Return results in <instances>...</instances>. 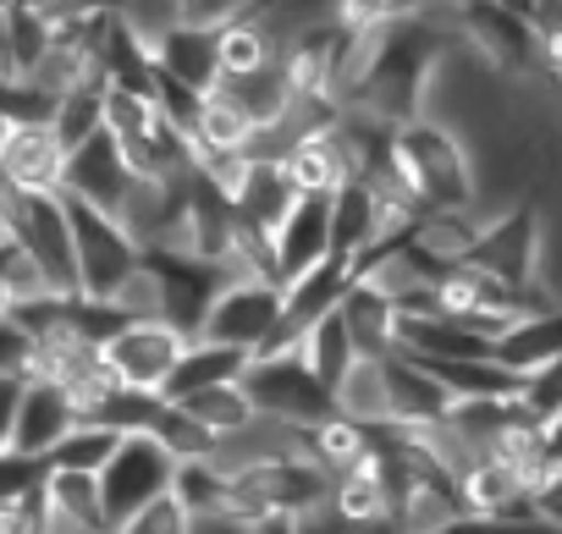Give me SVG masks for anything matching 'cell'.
Segmentation results:
<instances>
[{
    "label": "cell",
    "instance_id": "cell-38",
    "mask_svg": "<svg viewBox=\"0 0 562 534\" xmlns=\"http://www.w3.org/2000/svg\"><path fill=\"white\" fill-rule=\"evenodd\" d=\"M23 391H29V380H23V375H0V457H12V435H18Z\"/></svg>",
    "mask_w": 562,
    "mask_h": 534
},
{
    "label": "cell",
    "instance_id": "cell-10",
    "mask_svg": "<svg viewBox=\"0 0 562 534\" xmlns=\"http://www.w3.org/2000/svg\"><path fill=\"white\" fill-rule=\"evenodd\" d=\"M133 188H138V171L127 166V155H122V144L111 133H94L89 144L72 149L67 188H61L67 198H83V204H94L105 215H122V204H127Z\"/></svg>",
    "mask_w": 562,
    "mask_h": 534
},
{
    "label": "cell",
    "instance_id": "cell-11",
    "mask_svg": "<svg viewBox=\"0 0 562 534\" xmlns=\"http://www.w3.org/2000/svg\"><path fill=\"white\" fill-rule=\"evenodd\" d=\"M67 160H72V149L61 144L56 122H18L7 149H0V177L18 193H61Z\"/></svg>",
    "mask_w": 562,
    "mask_h": 534
},
{
    "label": "cell",
    "instance_id": "cell-6",
    "mask_svg": "<svg viewBox=\"0 0 562 534\" xmlns=\"http://www.w3.org/2000/svg\"><path fill=\"white\" fill-rule=\"evenodd\" d=\"M171 485H177V457L155 435H127L116 446V457L105 463V474H100V496H105L111 529L122 534L149 501L171 496Z\"/></svg>",
    "mask_w": 562,
    "mask_h": 534
},
{
    "label": "cell",
    "instance_id": "cell-46",
    "mask_svg": "<svg viewBox=\"0 0 562 534\" xmlns=\"http://www.w3.org/2000/svg\"><path fill=\"white\" fill-rule=\"evenodd\" d=\"M397 534H403V529H397Z\"/></svg>",
    "mask_w": 562,
    "mask_h": 534
},
{
    "label": "cell",
    "instance_id": "cell-5",
    "mask_svg": "<svg viewBox=\"0 0 562 534\" xmlns=\"http://www.w3.org/2000/svg\"><path fill=\"white\" fill-rule=\"evenodd\" d=\"M281 320H288V287L276 282H248V276H226L210 320H204V342L237 348V353H265L281 337Z\"/></svg>",
    "mask_w": 562,
    "mask_h": 534
},
{
    "label": "cell",
    "instance_id": "cell-18",
    "mask_svg": "<svg viewBox=\"0 0 562 534\" xmlns=\"http://www.w3.org/2000/svg\"><path fill=\"white\" fill-rule=\"evenodd\" d=\"M342 326L359 359H397L403 353V315L386 293H375L370 282H353L342 298Z\"/></svg>",
    "mask_w": 562,
    "mask_h": 534
},
{
    "label": "cell",
    "instance_id": "cell-24",
    "mask_svg": "<svg viewBox=\"0 0 562 534\" xmlns=\"http://www.w3.org/2000/svg\"><path fill=\"white\" fill-rule=\"evenodd\" d=\"M337 413L364 430H392V391H386V359H359L348 380L337 386Z\"/></svg>",
    "mask_w": 562,
    "mask_h": 534
},
{
    "label": "cell",
    "instance_id": "cell-35",
    "mask_svg": "<svg viewBox=\"0 0 562 534\" xmlns=\"http://www.w3.org/2000/svg\"><path fill=\"white\" fill-rule=\"evenodd\" d=\"M259 0H177V23H193V29H226L237 18H248Z\"/></svg>",
    "mask_w": 562,
    "mask_h": 534
},
{
    "label": "cell",
    "instance_id": "cell-39",
    "mask_svg": "<svg viewBox=\"0 0 562 534\" xmlns=\"http://www.w3.org/2000/svg\"><path fill=\"white\" fill-rule=\"evenodd\" d=\"M193 534H259V523L243 518V512H232V507H221V512H199L193 518Z\"/></svg>",
    "mask_w": 562,
    "mask_h": 534
},
{
    "label": "cell",
    "instance_id": "cell-1",
    "mask_svg": "<svg viewBox=\"0 0 562 534\" xmlns=\"http://www.w3.org/2000/svg\"><path fill=\"white\" fill-rule=\"evenodd\" d=\"M392 171L430 209H480V166L458 127L436 116H414L392 138Z\"/></svg>",
    "mask_w": 562,
    "mask_h": 534
},
{
    "label": "cell",
    "instance_id": "cell-2",
    "mask_svg": "<svg viewBox=\"0 0 562 534\" xmlns=\"http://www.w3.org/2000/svg\"><path fill=\"white\" fill-rule=\"evenodd\" d=\"M7 237L40 264L50 293L61 298H78L83 282H78V242H72V215H67V198L61 193H18L7 209Z\"/></svg>",
    "mask_w": 562,
    "mask_h": 534
},
{
    "label": "cell",
    "instance_id": "cell-29",
    "mask_svg": "<svg viewBox=\"0 0 562 534\" xmlns=\"http://www.w3.org/2000/svg\"><path fill=\"white\" fill-rule=\"evenodd\" d=\"M122 441H127V435H116V430H105V424H89V419H83V424H78V430L56 446V457H50L45 468L94 474V479H100V474H105V463L116 457V446H122Z\"/></svg>",
    "mask_w": 562,
    "mask_h": 534
},
{
    "label": "cell",
    "instance_id": "cell-15",
    "mask_svg": "<svg viewBox=\"0 0 562 534\" xmlns=\"http://www.w3.org/2000/svg\"><path fill=\"white\" fill-rule=\"evenodd\" d=\"M386 391H392V430H425V424H441L452 413V391L441 386V375L408 353L386 359Z\"/></svg>",
    "mask_w": 562,
    "mask_h": 534
},
{
    "label": "cell",
    "instance_id": "cell-30",
    "mask_svg": "<svg viewBox=\"0 0 562 534\" xmlns=\"http://www.w3.org/2000/svg\"><path fill=\"white\" fill-rule=\"evenodd\" d=\"M171 496L199 518V512H221L226 496H232V474L215 463V457H193V463H177V485Z\"/></svg>",
    "mask_w": 562,
    "mask_h": 534
},
{
    "label": "cell",
    "instance_id": "cell-16",
    "mask_svg": "<svg viewBox=\"0 0 562 534\" xmlns=\"http://www.w3.org/2000/svg\"><path fill=\"white\" fill-rule=\"evenodd\" d=\"M155 72L193 94H210L221 83V29H193V23L166 29L155 39Z\"/></svg>",
    "mask_w": 562,
    "mask_h": 534
},
{
    "label": "cell",
    "instance_id": "cell-32",
    "mask_svg": "<svg viewBox=\"0 0 562 534\" xmlns=\"http://www.w3.org/2000/svg\"><path fill=\"white\" fill-rule=\"evenodd\" d=\"M155 441L177 457V463H193V457H215V435L188 413V408H177V402H166V413H160V424H155Z\"/></svg>",
    "mask_w": 562,
    "mask_h": 534
},
{
    "label": "cell",
    "instance_id": "cell-28",
    "mask_svg": "<svg viewBox=\"0 0 562 534\" xmlns=\"http://www.w3.org/2000/svg\"><path fill=\"white\" fill-rule=\"evenodd\" d=\"M299 353H304V359H310V370L337 391V386L348 380V370L359 364V353H353V342H348V326H342V309H337V315H326V320L299 342Z\"/></svg>",
    "mask_w": 562,
    "mask_h": 534
},
{
    "label": "cell",
    "instance_id": "cell-3",
    "mask_svg": "<svg viewBox=\"0 0 562 534\" xmlns=\"http://www.w3.org/2000/svg\"><path fill=\"white\" fill-rule=\"evenodd\" d=\"M254 408L276 424H299V430H315L326 419H337V391L310 370L304 353H259L243 375Z\"/></svg>",
    "mask_w": 562,
    "mask_h": 534
},
{
    "label": "cell",
    "instance_id": "cell-42",
    "mask_svg": "<svg viewBox=\"0 0 562 534\" xmlns=\"http://www.w3.org/2000/svg\"><path fill=\"white\" fill-rule=\"evenodd\" d=\"M259 534H310V523L304 518H265Z\"/></svg>",
    "mask_w": 562,
    "mask_h": 534
},
{
    "label": "cell",
    "instance_id": "cell-37",
    "mask_svg": "<svg viewBox=\"0 0 562 534\" xmlns=\"http://www.w3.org/2000/svg\"><path fill=\"white\" fill-rule=\"evenodd\" d=\"M0 375L34 380V337L18 320H0Z\"/></svg>",
    "mask_w": 562,
    "mask_h": 534
},
{
    "label": "cell",
    "instance_id": "cell-20",
    "mask_svg": "<svg viewBox=\"0 0 562 534\" xmlns=\"http://www.w3.org/2000/svg\"><path fill=\"white\" fill-rule=\"evenodd\" d=\"M403 353L419 364H469V359H496V342L458 326L452 315H430V320H403Z\"/></svg>",
    "mask_w": 562,
    "mask_h": 534
},
{
    "label": "cell",
    "instance_id": "cell-26",
    "mask_svg": "<svg viewBox=\"0 0 562 534\" xmlns=\"http://www.w3.org/2000/svg\"><path fill=\"white\" fill-rule=\"evenodd\" d=\"M160 413H166V397H160V391L111 386L83 419H89V424H105V430H116V435H155Z\"/></svg>",
    "mask_w": 562,
    "mask_h": 534
},
{
    "label": "cell",
    "instance_id": "cell-45",
    "mask_svg": "<svg viewBox=\"0 0 562 534\" xmlns=\"http://www.w3.org/2000/svg\"><path fill=\"white\" fill-rule=\"evenodd\" d=\"M310 534H321V529H310Z\"/></svg>",
    "mask_w": 562,
    "mask_h": 534
},
{
    "label": "cell",
    "instance_id": "cell-7",
    "mask_svg": "<svg viewBox=\"0 0 562 534\" xmlns=\"http://www.w3.org/2000/svg\"><path fill=\"white\" fill-rule=\"evenodd\" d=\"M474 271L502 276L513 287H535L546 282V220L535 204H507L485 220L474 253H469Z\"/></svg>",
    "mask_w": 562,
    "mask_h": 534
},
{
    "label": "cell",
    "instance_id": "cell-21",
    "mask_svg": "<svg viewBox=\"0 0 562 534\" xmlns=\"http://www.w3.org/2000/svg\"><path fill=\"white\" fill-rule=\"evenodd\" d=\"M557 359H562V304L546 309V315H524L518 326H507V331L496 337V364L513 370L518 380L540 375V370L557 364Z\"/></svg>",
    "mask_w": 562,
    "mask_h": 534
},
{
    "label": "cell",
    "instance_id": "cell-9",
    "mask_svg": "<svg viewBox=\"0 0 562 534\" xmlns=\"http://www.w3.org/2000/svg\"><path fill=\"white\" fill-rule=\"evenodd\" d=\"M144 259L166 287V326H177L182 337H199L226 287V271L210 259H193V253H144Z\"/></svg>",
    "mask_w": 562,
    "mask_h": 534
},
{
    "label": "cell",
    "instance_id": "cell-41",
    "mask_svg": "<svg viewBox=\"0 0 562 534\" xmlns=\"http://www.w3.org/2000/svg\"><path fill=\"white\" fill-rule=\"evenodd\" d=\"M546 463H551V474L562 468V413L546 419Z\"/></svg>",
    "mask_w": 562,
    "mask_h": 534
},
{
    "label": "cell",
    "instance_id": "cell-14",
    "mask_svg": "<svg viewBox=\"0 0 562 534\" xmlns=\"http://www.w3.org/2000/svg\"><path fill=\"white\" fill-rule=\"evenodd\" d=\"M386 248V220H381V193L370 182H348L331 193V259H342L348 271Z\"/></svg>",
    "mask_w": 562,
    "mask_h": 534
},
{
    "label": "cell",
    "instance_id": "cell-22",
    "mask_svg": "<svg viewBox=\"0 0 562 534\" xmlns=\"http://www.w3.org/2000/svg\"><path fill=\"white\" fill-rule=\"evenodd\" d=\"M248 364H254L248 353L193 337V342H188V353H182V364H177V375L166 380V402H188V397H199V391L237 386V380L248 375Z\"/></svg>",
    "mask_w": 562,
    "mask_h": 534
},
{
    "label": "cell",
    "instance_id": "cell-27",
    "mask_svg": "<svg viewBox=\"0 0 562 534\" xmlns=\"http://www.w3.org/2000/svg\"><path fill=\"white\" fill-rule=\"evenodd\" d=\"M177 408H188L215 441H226V435H237V430H248V424L259 419V408H254V397H248L243 380H237V386L199 391V397H188V402H177Z\"/></svg>",
    "mask_w": 562,
    "mask_h": 534
},
{
    "label": "cell",
    "instance_id": "cell-19",
    "mask_svg": "<svg viewBox=\"0 0 562 534\" xmlns=\"http://www.w3.org/2000/svg\"><path fill=\"white\" fill-rule=\"evenodd\" d=\"M299 198H304V193H299V182L288 177V166H281V160H254L248 177H243V188L232 193V209H237L243 226L276 231L281 220L293 215Z\"/></svg>",
    "mask_w": 562,
    "mask_h": 534
},
{
    "label": "cell",
    "instance_id": "cell-23",
    "mask_svg": "<svg viewBox=\"0 0 562 534\" xmlns=\"http://www.w3.org/2000/svg\"><path fill=\"white\" fill-rule=\"evenodd\" d=\"M337 122H342V116H337ZM281 166H288V177L299 182V193H326V198H331L337 188L353 182V166H348V149H342L337 127H326V133L293 144Z\"/></svg>",
    "mask_w": 562,
    "mask_h": 534
},
{
    "label": "cell",
    "instance_id": "cell-8",
    "mask_svg": "<svg viewBox=\"0 0 562 534\" xmlns=\"http://www.w3.org/2000/svg\"><path fill=\"white\" fill-rule=\"evenodd\" d=\"M193 337H182L177 326L166 320H127L111 342H105V370L133 386V391H160L166 397V380L177 375L182 353H188Z\"/></svg>",
    "mask_w": 562,
    "mask_h": 534
},
{
    "label": "cell",
    "instance_id": "cell-43",
    "mask_svg": "<svg viewBox=\"0 0 562 534\" xmlns=\"http://www.w3.org/2000/svg\"><path fill=\"white\" fill-rule=\"evenodd\" d=\"M0 320H12V293H7V276H0Z\"/></svg>",
    "mask_w": 562,
    "mask_h": 534
},
{
    "label": "cell",
    "instance_id": "cell-36",
    "mask_svg": "<svg viewBox=\"0 0 562 534\" xmlns=\"http://www.w3.org/2000/svg\"><path fill=\"white\" fill-rule=\"evenodd\" d=\"M524 408H529L540 424H546L551 413H562V359H557V364H546L540 375H529V380H524Z\"/></svg>",
    "mask_w": 562,
    "mask_h": 534
},
{
    "label": "cell",
    "instance_id": "cell-4",
    "mask_svg": "<svg viewBox=\"0 0 562 534\" xmlns=\"http://www.w3.org/2000/svg\"><path fill=\"white\" fill-rule=\"evenodd\" d=\"M67 198V193H61ZM67 215H72V242H78V282H83V298H116L122 287H127V276H138L144 271V248H138V237L116 220V215H105V209H94V204H83V198H67Z\"/></svg>",
    "mask_w": 562,
    "mask_h": 534
},
{
    "label": "cell",
    "instance_id": "cell-25",
    "mask_svg": "<svg viewBox=\"0 0 562 534\" xmlns=\"http://www.w3.org/2000/svg\"><path fill=\"white\" fill-rule=\"evenodd\" d=\"M310 457L337 479V474H348V468H359V463H370L375 457V430H364V424H353V419H326V424H315L310 430Z\"/></svg>",
    "mask_w": 562,
    "mask_h": 534
},
{
    "label": "cell",
    "instance_id": "cell-13",
    "mask_svg": "<svg viewBox=\"0 0 562 534\" xmlns=\"http://www.w3.org/2000/svg\"><path fill=\"white\" fill-rule=\"evenodd\" d=\"M276 259H281V282H299L331 259V198L304 193L293 215L276 226Z\"/></svg>",
    "mask_w": 562,
    "mask_h": 534
},
{
    "label": "cell",
    "instance_id": "cell-40",
    "mask_svg": "<svg viewBox=\"0 0 562 534\" xmlns=\"http://www.w3.org/2000/svg\"><path fill=\"white\" fill-rule=\"evenodd\" d=\"M535 518H540L551 534H562V468H557V474L535 490Z\"/></svg>",
    "mask_w": 562,
    "mask_h": 534
},
{
    "label": "cell",
    "instance_id": "cell-33",
    "mask_svg": "<svg viewBox=\"0 0 562 534\" xmlns=\"http://www.w3.org/2000/svg\"><path fill=\"white\" fill-rule=\"evenodd\" d=\"M127 320H166V287H160V276L149 271V259H144V271L138 276H127V287L111 298Z\"/></svg>",
    "mask_w": 562,
    "mask_h": 534
},
{
    "label": "cell",
    "instance_id": "cell-31",
    "mask_svg": "<svg viewBox=\"0 0 562 534\" xmlns=\"http://www.w3.org/2000/svg\"><path fill=\"white\" fill-rule=\"evenodd\" d=\"M105 89L111 83H89V89H72V94L56 100V116L50 122H56V133H61L67 149H78L94 133H105Z\"/></svg>",
    "mask_w": 562,
    "mask_h": 534
},
{
    "label": "cell",
    "instance_id": "cell-12",
    "mask_svg": "<svg viewBox=\"0 0 562 534\" xmlns=\"http://www.w3.org/2000/svg\"><path fill=\"white\" fill-rule=\"evenodd\" d=\"M83 424L78 402L56 386V380H29L23 391V408H18V435H12V452L29 457V463H50L56 446Z\"/></svg>",
    "mask_w": 562,
    "mask_h": 534
},
{
    "label": "cell",
    "instance_id": "cell-44",
    "mask_svg": "<svg viewBox=\"0 0 562 534\" xmlns=\"http://www.w3.org/2000/svg\"><path fill=\"white\" fill-rule=\"evenodd\" d=\"M0 242H7V220H0Z\"/></svg>",
    "mask_w": 562,
    "mask_h": 534
},
{
    "label": "cell",
    "instance_id": "cell-17",
    "mask_svg": "<svg viewBox=\"0 0 562 534\" xmlns=\"http://www.w3.org/2000/svg\"><path fill=\"white\" fill-rule=\"evenodd\" d=\"M45 534H116L94 474L45 468Z\"/></svg>",
    "mask_w": 562,
    "mask_h": 534
},
{
    "label": "cell",
    "instance_id": "cell-34",
    "mask_svg": "<svg viewBox=\"0 0 562 534\" xmlns=\"http://www.w3.org/2000/svg\"><path fill=\"white\" fill-rule=\"evenodd\" d=\"M122 534H193V512H188L177 496H160V501H149Z\"/></svg>",
    "mask_w": 562,
    "mask_h": 534
}]
</instances>
